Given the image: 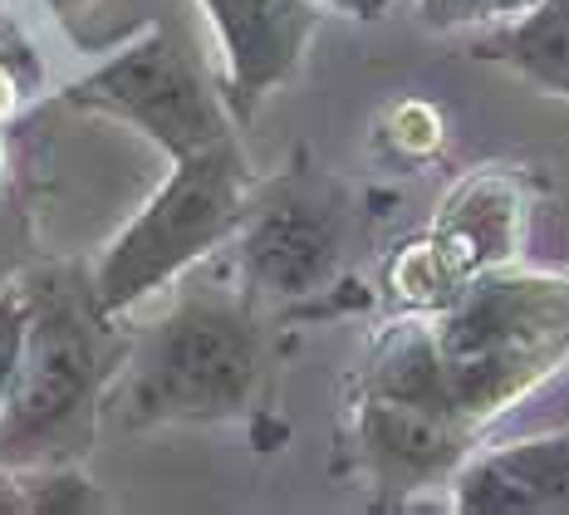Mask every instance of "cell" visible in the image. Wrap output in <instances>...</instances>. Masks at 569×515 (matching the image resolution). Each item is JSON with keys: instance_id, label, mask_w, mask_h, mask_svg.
Wrapping results in <instances>:
<instances>
[{"instance_id": "6da1fadb", "label": "cell", "mask_w": 569, "mask_h": 515, "mask_svg": "<svg viewBox=\"0 0 569 515\" xmlns=\"http://www.w3.org/2000/svg\"><path fill=\"white\" fill-rule=\"evenodd\" d=\"M30 329L10 403L0 413V466H79L123 378L133 339L93 299V275L40 266L26 275Z\"/></svg>"}, {"instance_id": "9c48e42d", "label": "cell", "mask_w": 569, "mask_h": 515, "mask_svg": "<svg viewBox=\"0 0 569 515\" xmlns=\"http://www.w3.org/2000/svg\"><path fill=\"white\" fill-rule=\"evenodd\" d=\"M452 506L471 515L565 511L569 506V433L516 437L471 452L452 476Z\"/></svg>"}, {"instance_id": "30bf717a", "label": "cell", "mask_w": 569, "mask_h": 515, "mask_svg": "<svg viewBox=\"0 0 569 515\" xmlns=\"http://www.w3.org/2000/svg\"><path fill=\"white\" fill-rule=\"evenodd\" d=\"M471 55L511 69L555 99H569V0H536L511 26L477 34Z\"/></svg>"}, {"instance_id": "8fae6325", "label": "cell", "mask_w": 569, "mask_h": 515, "mask_svg": "<svg viewBox=\"0 0 569 515\" xmlns=\"http://www.w3.org/2000/svg\"><path fill=\"white\" fill-rule=\"evenodd\" d=\"M536 0H418V16L427 30H501L520 20Z\"/></svg>"}, {"instance_id": "8992f818", "label": "cell", "mask_w": 569, "mask_h": 515, "mask_svg": "<svg viewBox=\"0 0 569 515\" xmlns=\"http://www.w3.org/2000/svg\"><path fill=\"white\" fill-rule=\"evenodd\" d=\"M349 197L325 172H284L256 187L231 236L236 275L260 299H310L339 280L349 256Z\"/></svg>"}, {"instance_id": "7c38bea8", "label": "cell", "mask_w": 569, "mask_h": 515, "mask_svg": "<svg viewBox=\"0 0 569 515\" xmlns=\"http://www.w3.org/2000/svg\"><path fill=\"white\" fill-rule=\"evenodd\" d=\"M26 329H30V290H26V275H20V280L0 285V413H6L10 388H16V374H20Z\"/></svg>"}, {"instance_id": "3957f363", "label": "cell", "mask_w": 569, "mask_h": 515, "mask_svg": "<svg viewBox=\"0 0 569 515\" xmlns=\"http://www.w3.org/2000/svg\"><path fill=\"white\" fill-rule=\"evenodd\" d=\"M461 417L486 427L569 358V275L486 270L432 325Z\"/></svg>"}, {"instance_id": "5bb4252c", "label": "cell", "mask_w": 569, "mask_h": 515, "mask_svg": "<svg viewBox=\"0 0 569 515\" xmlns=\"http://www.w3.org/2000/svg\"><path fill=\"white\" fill-rule=\"evenodd\" d=\"M325 6L339 10V16H353V20H383L393 0H325Z\"/></svg>"}, {"instance_id": "5b68a950", "label": "cell", "mask_w": 569, "mask_h": 515, "mask_svg": "<svg viewBox=\"0 0 569 515\" xmlns=\"http://www.w3.org/2000/svg\"><path fill=\"white\" fill-rule=\"evenodd\" d=\"M64 99L138 128L168 162L231 142L241 128L227 109L221 75H211L207 50L182 16H152L133 40L69 83Z\"/></svg>"}, {"instance_id": "ba28073f", "label": "cell", "mask_w": 569, "mask_h": 515, "mask_svg": "<svg viewBox=\"0 0 569 515\" xmlns=\"http://www.w3.org/2000/svg\"><path fill=\"white\" fill-rule=\"evenodd\" d=\"M477 433L481 427H471L452 407L398 398V393L363 388L353 407V442H359L363 472L383 496L398 501L457 476V466L471 457Z\"/></svg>"}, {"instance_id": "52a82bcc", "label": "cell", "mask_w": 569, "mask_h": 515, "mask_svg": "<svg viewBox=\"0 0 569 515\" xmlns=\"http://www.w3.org/2000/svg\"><path fill=\"white\" fill-rule=\"evenodd\" d=\"M201 20L217 34V75L236 123H251L260 103L300 75L325 0H197Z\"/></svg>"}, {"instance_id": "9a60e30c", "label": "cell", "mask_w": 569, "mask_h": 515, "mask_svg": "<svg viewBox=\"0 0 569 515\" xmlns=\"http://www.w3.org/2000/svg\"><path fill=\"white\" fill-rule=\"evenodd\" d=\"M44 6H50L59 20H74L79 10H84V6H93V0H44Z\"/></svg>"}, {"instance_id": "7a4b0ae2", "label": "cell", "mask_w": 569, "mask_h": 515, "mask_svg": "<svg viewBox=\"0 0 569 515\" xmlns=\"http://www.w3.org/2000/svg\"><path fill=\"white\" fill-rule=\"evenodd\" d=\"M256 299L246 280L187 270L172 305L133 334L128 368L113 383L123 427L236 423L256 413L270 378V344Z\"/></svg>"}, {"instance_id": "277c9868", "label": "cell", "mask_w": 569, "mask_h": 515, "mask_svg": "<svg viewBox=\"0 0 569 515\" xmlns=\"http://www.w3.org/2000/svg\"><path fill=\"white\" fill-rule=\"evenodd\" d=\"M256 182L241 142H217L207 152L172 162L168 182L138 207V217L109 241L93 266V299L109 319L133 315L148 295L177 285L211 250L231 246L251 211Z\"/></svg>"}, {"instance_id": "4fadbf2b", "label": "cell", "mask_w": 569, "mask_h": 515, "mask_svg": "<svg viewBox=\"0 0 569 515\" xmlns=\"http://www.w3.org/2000/svg\"><path fill=\"white\" fill-rule=\"evenodd\" d=\"M20 99H26V69L16 65V50L0 40V123L20 109Z\"/></svg>"}]
</instances>
